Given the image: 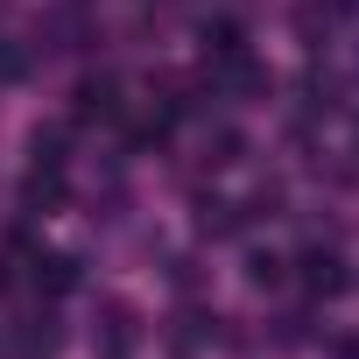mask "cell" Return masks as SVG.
Wrapping results in <instances>:
<instances>
[{
    "mask_svg": "<svg viewBox=\"0 0 359 359\" xmlns=\"http://www.w3.org/2000/svg\"><path fill=\"white\" fill-rule=\"evenodd\" d=\"M296 275H303L310 296H338V289H352V275H345V261H338L331 247H303V254H296Z\"/></svg>",
    "mask_w": 359,
    "mask_h": 359,
    "instance_id": "6da1fadb",
    "label": "cell"
},
{
    "mask_svg": "<svg viewBox=\"0 0 359 359\" xmlns=\"http://www.w3.org/2000/svg\"><path fill=\"white\" fill-rule=\"evenodd\" d=\"M78 120H120V85L113 78H85L78 85Z\"/></svg>",
    "mask_w": 359,
    "mask_h": 359,
    "instance_id": "7a4b0ae2",
    "label": "cell"
},
{
    "mask_svg": "<svg viewBox=\"0 0 359 359\" xmlns=\"http://www.w3.org/2000/svg\"><path fill=\"white\" fill-rule=\"evenodd\" d=\"M57 198H64V169H43V162H36L29 184H22V205H29V212H50Z\"/></svg>",
    "mask_w": 359,
    "mask_h": 359,
    "instance_id": "3957f363",
    "label": "cell"
},
{
    "mask_svg": "<svg viewBox=\"0 0 359 359\" xmlns=\"http://www.w3.org/2000/svg\"><path fill=\"white\" fill-rule=\"evenodd\" d=\"M198 233H212V240L240 233V205H226V198H198Z\"/></svg>",
    "mask_w": 359,
    "mask_h": 359,
    "instance_id": "277c9868",
    "label": "cell"
},
{
    "mask_svg": "<svg viewBox=\"0 0 359 359\" xmlns=\"http://www.w3.org/2000/svg\"><path fill=\"white\" fill-rule=\"evenodd\" d=\"M36 282H43V296H64V289L78 282V261H71V254H43V261H36Z\"/></svg>",
    "mask_w": 359,
    "mask_h": 359,
    "instance_id": "5b68a950",
    "label": "cell"
},
{
    "mask_svg": "<svg viewBox=\"0 0 359 359\" xmlns=\"http://www.w3.org/2000/svg\"><path fill=\"white\" fill-rule=\"evenodd\" d=\"M205 50H212L219 64H233V57H247V43H240V22H205Z\"/></svg>",
    "mask_w": 359,
    "mask_h": 359,
    "instance_id": "8992f818",
    "label": "cell"
},
{
    "mask_svg": "<svg viewBox=\"0 0 359 359\" xmlns=\"http://www.w3.org/2000/svg\"><path fill=\"white\" fill-rule=\"evenodd\" d=\"M240 155H247V141H240L233 127H212V134H205V162H212V169H233Z\"/></svg>",
    "mask_w": 359,
    "mask_h": 359,
    "instance_id": "52a82bcc",
    "label": "cell"
},
{
    "mask_svg": "<svg viewBox=\"0 0 359 359\" xmlns=\"http://www.w3.org/2000/svg\"><path fill=\"white\" fill-rule=\"evenodd\" d=\"M99 317H106V352H113V359H120V352H127V345H134V310H127V303H106V310H99Z\"/></svg>",
    "mask_w": 359,
    "mask_h": 359,
    "instance_id": "ba28073f",
    "label": "cell"
},
{
    "mask_svg": "<svg viewBox=\"0 0 359 359\" xmlns=\"http://www.w3.org/2000/svg\"><path fill=\"white\" fill-rule=\"evenodd\" d=\"M29 148H36V162H43V169H64V148H71V127H36V141H29Z\"/></svg>",
    "mask_w": 359,
    "mask_h": 359,
    "instance_id": "9c48e42d",
    "label": "cell"
},
{
    "mask_svg": "<svg viewBox=\"0 0 359 359\" xmlns=\"http://www.w3.org/2000/svg\"><path fill=\"white\" fill-rule=\"evenodd\" d=\"M324 29H331V8H317V0H303V8H296V36L317 50L324 43Z\"/></svg>",
    "mask_w": 359,
    "mask_h": 359,
    "instance_id": "30bf717a",
    "label": "cell"
},
{
    "mask_svg": "<svg viewBox=\"0 0 359 359\" xmlns=\"http://www.w3.org/2000/svg\"><path fill=\"white\" fill-rule=\"evenodd\" d=\"M282 275H289V261H275V254H254V261H247V282H254V289H275Z\"/></svg>",
    "mask_w": 359,
    "mask_h": 359,
    "instance_id": "8fae6325",
    "label": "cell"
},
{
    "mask_svg": "<svg viewBox=\"0 0 359 359\" xmlns=\"http://www.w3.org/2000/svg\"><path fill=\"white\" fill-rule=\"evenodd\" d=\"M8 78H22V57H15L8 43H0V85H8Z\"/></svg>",
    "mask_w": 359,
    "mask_h": 359,
    "instance_id": "7c38bea8",
    "label": "cell"
},
{
    "mask_svg": "<svg viewBox=\"0 0 359 359\" xmlns=\"http://www.w3.org/2000/svg\"><path fill=\"white\" fill-rule=\"evenodd\" d=\"M0 289H8V268H0Z\"/></svg>",
    "mask_w": 359,
    "mask_h": 359,
    "instance_id": "4fadbf2b",
    "label": "cell"
},
{
    "mask_svg": "<svg viewBox=\"0 0 359 359\" xmlns=\"http://www.w3.org/2000/svg\"><path fill=\"white\" fill-rule=\"evenodd\" d=\"M345 8H359V0H345Z\"/></svg>",
    "mask_w": 359,
    "mask_h": 359,
    "instance_id": "5bb4252c",
    "label": "cell"
}]
</instances>
